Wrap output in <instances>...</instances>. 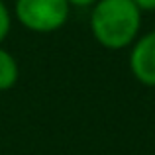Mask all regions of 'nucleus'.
<instances>
[{"label":"nucleus","instance_id":"nucleus-5","mask_svg":"<svg viewBox=\"0 0 155 155\" xmlns=\"http://www.w3.org/2000/svg\"><path fill=\"white\" fill-rule=\"evenodd\" d=\"M10 26H12V18H10V12H8L6 4L0 0V43L6 39L8 31H10Z\"/></svg>","mask_w":155,"mask_h":155},{"label":"nucleus","instance_id":"nucleus-1","mask_svg":"<svg viewBox=\"0 0 155 155\" xmlns=\"http://www.w3.org/2000/svg\"><path fill=\"white\" fill-rule=\"evenodd\" d=\"M141 26V10L134 0H98L91 12L94 39L106 49H122L134 43Z\"/></svg>","mask_w":155,"mask_h":155},{"label":"nucleus","instance_id":"nucleus-3","mask_svg":"<svg viewBox=\"0 0 155 155\" xmlns=\"http://www.w3.org/2000/svg\"><path fill=\"white\" fill-rule=\"evenodd\" d=\"M130 69L140 83L155 87V31L136 41L130 55Z\"/></svg>","mask_w":155,"mask_h":155},{"label":"nucleus","instance_id":"nucleus-4","mask_svg":"<svg viewBox=\"0 0 155 155\" xmlns=\"http://www.w3.org/2000/svg\"><path fill=\"white\" fill-rule=\"evenodd\" d=\"M18 81V63L12 53L0 47V91L12 88Z\"/></svg>","mask_w":155,"mask_h":155},{"label":"nucleus","instance_id":"nucleus-7","mask_svg":"<svg viewBox=\"0 0 155 155\" xmlns=\"http://www.w3.org/2000/svg\"><path fill=\"white\" fill-rule=\"evenodd\" d=\"M71 6H91V4H96L98 0H67Z\"/></svg>","mask_w":155,"mask_h":155},{"label":"nucleus","instance_id":"nucleus-2","mask_svg":"<svg viewBox=\"0 0 155 155\" xmlns=\"http://www.w3.org/2000/svg\"><path fill=\"white\" fill-rule=\"evenodd\" d=\"M71 4L67 0H16V18L24 28L39 34L65 26Z\"/></svg>","mask_w":155,"mask_h":155},{"label":"nucleus","instance_id":"nucleus-6","mask_svg":"<svg viewBox=\"0 0 155 155\" xmlns=\"http://www.w3.org/2000/svg\"><path fill=\"white\" fill-rule=\"evenodd\" d=\"M134 4H136L141 12H151V10H155V0H134Z\"/></svg>","mask_w":155,"mask_h":155}]
</instances>
